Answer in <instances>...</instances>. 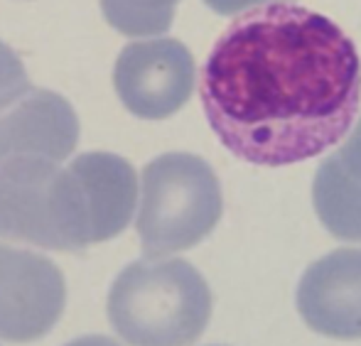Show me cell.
Returning a JSON list of instances; mask_svg holds the SVG:
<instances>
[{
  "label": "cell",
  "mask_w": 361,
  "mask_h": 346,
  "mask_svg": "<svg viewBox=\"0 0 361 346\" xmlns=\"http://www.w3.org/2000/svg\"><path fill=\"white\" fill-rule=\"evenodd\" d=\"M200 94L228 152L251 165L283 167L322 155L347 135L361 104V59L329 18L266 3L216 39Z\"/></svg>",
  "instance_id": "6da1fadb"
},
{
  "label": "cell",
  "mask_w": 361,
  "mask_h": 346,
  "mask_svg": "<svg viewBox=\"0 0 361 346\" xmlns=\"http://www.w3.org/2000/svg\"><path fill=\"white\" fill-rule=\"evenodd\" d=\"M209 317V285L180 258L135 261L111 285V327L130 346H190L204 334Z\"/></svg>",
  "instance_id": "7a4b0ae2"
},
{
  "label": "cell",
  "mask_w": 361,
  "mask_h": 346,
  "mask_svg": "<svg viewBox=\"0 0 361 346\" xmlns=\"http://www.w3.org/2000/svg\"><path fill=\"white\" fill-rule=\"evenodd\" d=\"M224 211L221 185L209 162L167 152L147 162L135 216L145 258H167L202 243Z\"/></svg>",
  "instance_id": "3957f363"
},
{
  "label": "cell",
  "mask_w": 361,
  "mask_h": 346,
  "mask_svg": "<svg viewBox=\"0 0 361 346\" xmlns=\"http://www.w3.org/2000/svg\"><path fill=\"white\" fill-rule=\"evenodd\" d=\"M0 238L67 253L94 246L74 172L32 157L0 165Z\"/></svg>",
  "instance_id": "277c9868"
},
{
  "label": "cell",
  "mask_w": 361,
  "mask_h": 346,
  "mask_svg": "<svg viewBox=\"0 0 361 346\" xmlns=\"http://www.w3.org/2000/svg\"><path fill=\"white\" fill-rule=\"evenodd\" d=\"M67 304V283L42 253L0 246V339L30 344L47 337Z\"/></svg>",
  "instance_id": "5b68a950"
},
{
  "label": "cell",
  "mask_w": 361,
  "mask_h": 346,
  "mask_svg": "<svg viewBox=\"0 0 361 346\" xmlns=\"http://www.w3.org/2000/svg\"><path fill=\"white\" fill-rule=\"evenodd\" d=\"M121 104L133 116L160 121L177 113L195 89V59L180 39H145L121 49L114 69Z\"/></svg>",
  "instance_id": "8992f818"
},
{
  "label": "cell",
  "mask_w": 361,
  "mask_h": 346,
  "mask_svg": "<svg viewBox=\"0 0 361 346\" xmlns=\"http://www.w3.org/2000/svg\"><path fill=\"white\" fill-rule=\"evenodd\" d=\"M298 312L322 337L361 339V248L332 251L302 273Z\"/></svg>",
  "instance_id": "52a82bcc"
},
{
  "label": "cell",
  "mask_w": 361,
  "mask_h": 346,
  "mask_svg": "<svg viewBox=\"0 0 361 346\" xmlns=\"http://www.w3.org/2000/svg\"><path fill=\"white\" fill-rule=\"evenodd\" d=\"M79 142V118L64 96L30 89L10 109L0 111V165L13 160L62 162Z\"/></svg>",
  "instance_id": "ba28073f"
},
{
  "label": "cell",
  "mask_w": 361,
  "mask_h": 346,
  "mask_svg": "<svg viewBox=\"0 0 361 346\" xmlns=\"http://www.w3.org/2000/svg\"><path fill=\"white\" fill-rule=\"evenodd\" d=\"M69 170L84 190L91 243L111 241L126 231L138 206V175L133 165L114 152H84L74 157Z\"/></svg>",
  "instance_id": "9c48e42d"
},
{
  "label": "cell",
  "mask_w": 361,
  "mask_h": 346,
  "mask_svg": "<svg viewBox=\"0 0 361 346\" xmlns=\"http://www.w3.org/2000/svg\"><path fill=\"white\" fill-rule=\"evenodd\" d=\"M312 202L319 221L334 238L361 243V185L344 172L337 155H329L319 165Z\"/></svg>",
  "instance_id": "30bf717a"
},
{
  "label": "cell",
  "mask_w": 361,
  "mask_h": 346,
  "mask_svg": "<svg viewBox=\"0 0 361 346\" xmlns=\"http://www.w3.org/2000/svg\"><path fill=\"white\" fill-rule=\"evenodd\" d=\"M177 3L180 0H101V10L118 32L145 37L170 30Z\"/></svg>",
  "instance_id": "8fae6325"
},
{
  "label": "cell",
  "mask_w": 361,
  "mask_h": 346,
  "mask_svg": "<svg viewBox=\"0 0 361 346\" xmlns=\"http://www.w3.org/2000/svg\"><path fill=\"white\" fill-rule=\"evenodd\" d=\"M32 89L27 79L25 64L20 57L0 39V111L10 109L15 101L23 99L27 91Z\"/></svg>",
  "instance_id": "7c38bea8"
},
{
  "label": "cell",
  "mask_w": 361,
  "mask_h": 346,
  "mask_svg": "<svg viewBox=\"0 0 361 346\" xmlns=\"http://www.w3.org/2000/svg\"><path fill=\"white\" fill-rule=\"evenodd\" d=\"M334 155H337L339 165L344 167V172L361 185V118L354 125L352 135L344 142V147H339V152H334Z\"/></svg>",
  "instance_id": "4fadbf2b"
},
{
  "label": "cell",
  "mask_w": 361,
  "mask_h": 346,
  "mask_svg": "<svg viewBox=\"0 0 361 346\" xmlns=\"http://www.w3.org/2000/svg\"><path fill=\"white\" fill-rule=\"evenodd\" d=\"M204 3L219 15H233L248 8H258L263 3H271V0H204Z\"/></svg>",
  "instance_id": "5bb4252c"
},
{
  "label": "cell",
  "mask_w": 361,
  "mask_h": 346,
  "mask_svg": "<svg viewBox=\"0 0 361 346\" xmlns=\"http://www.w3.org/2000/svg\"><path fill=\"white\" fill-rule=\"evenodd\" d=\"M64 346H121V344L111 337H104V334H86V337H79Z\"/></svg>",
  "instance_id": "9a60e30c"
}]
</instances>
